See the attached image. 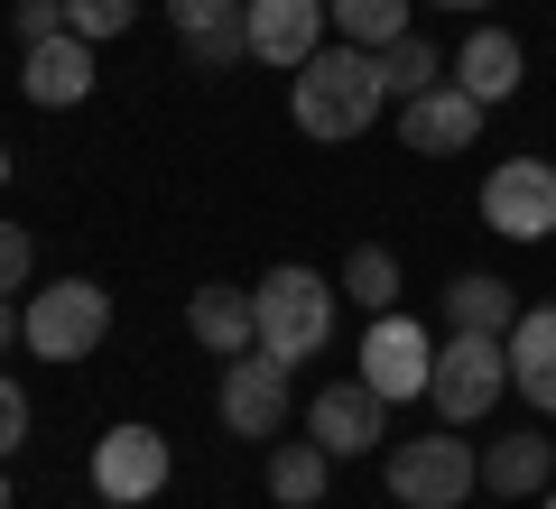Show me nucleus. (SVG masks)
Instances as JSON below:
<instances>
[{
	"label": "nucleus",
	"mask_w": 556,
	"mask_h": 509,
	"mask_svg": "<svg viewBox=\"0 0 556 509\" xmlns=\"http://www.w3.org/2000/svg\"><path fill=\"white\" fill-rule=\"evenodd\" d=\"M380 56L371 47H316V56L298 65V75H288V112H298V130L306 139H325V149H334V139H362L380 120Z\"/></svg>",
	"instance_id": "nucleus-1"
},
{
	"label": "nucleus",
	"mask_w": 556,
	"mask_h": 509,
	"mask_svg": "<svg viewBox=\"0 0 556 509\" xmlns=\"http://www.w3.org/2000/svg\"><path fill=\"white\" fill-rule=\"evenodd\" d=\"M251 306H260V353H278L288 371L316 361L325 333H334V288H325L316 269H269L251 288Z\"/></svg>",
	"instance_id": "nucleus-2"
},
{
	"label": "nucleus",
	"mask_w": 556,
	"mask_h": 509,
	"mask_svg": "<svg viewBox=\"0 0 556 509\" xmlns=\"http://www.w3.org/2000/svg\"><path fill=\"white\" fill-rule=\"evenodd\" d=\"M464 491H482V454L464 445V427L390 445V500L399 509H464Z\"/></svg>",
	"instance_id": "nucleus-3"
},
{
	"label": "nucleus",
	"mask_w": 556,
	"mask_h": 509,
	"mask_svg": "<svg viewBox=\"0 0 556 509\" xmlns=\"http://www.w3.org/2000/svg\"><path fill=\"white\" fill-rule=\"evenodd\" d=\"M501 390H510V343H501V333H455V343H437L427 398H437L445 427H473V417H492Z\"/></svg>",
	"instance_id": "nucleus-4"
},
{
	"label": "nucleus",
	"mask_w": 556,
	"mask_h": 509,
	"mask_svg": "<svg viewBox=\"0 0 556 509\" xmlns=\"http://www.w3.org/2000/svg\"><path fill=\"white\" fill-rule=\"evenodd\" d=\"M20 315H28L20 343H28L38 361H84L102 333H112V296H102L93 278H56V288H38Z\"/></svg>",
	"instance_id": "nucleus-5"
},
{
	"label": "nucleus",
	"mask_w": 556,
	"mask_h": 509,
	"mask_svg": "<svg viewBox=\"0 0 556 509\" xmlns=\"http://www.w3.org/2000/svg\"><path fill=\"white\" fill-rule=\"evenodd\" d=\"M482 222L501 241H556V157H501L482 177Z\"/></svg>",
	"instance_id": "nucleus-6"
},
{
	"label": "nucleus",
	"mask_w": 556,
	"mask_h": 509,
	"mask_svg": "<svg viewBox=\"0 0 556 509\" xmlns=\"http://www.w3.org/2000/svg\"><path fill=\"white\" fill-rule=\"evenodd\" d=\"M288 408H298V398H288V361L260 353V343H251V353H232V371H223V390H214V417H223V427L260 445V435L288 427Z\"/></svg>",
	"instance_id": "nucleus-7"
},
{
	"label": "nucleus",
	"mask_w": 556,
	"mask_h": 509,
	"mask_svg": "<svg viewBox=\"0 0 556 509\" xmlns=\"http://www.w3.org/2000/svg\"><path fill=\"white\" fill-rule=\"evenodd\" d=\"M93 491L112 509H139V500H159L167 491V435L159 427H112L93 445Z\"/></svg>",
	"instance_id": "nucleus-8"
},
{
	"label": "nucleus",
	"mask_w": 556,
	"mask_h": 509,
	"mask_svg": "<svg viewBox=\"0 0 556 509\" xmlns=\"http://www.w3.org/2000/svg\"><path fill=\"white\" fill-rule=\"evenodd\" d=\"M427 371H437V343H427V325H408V315H371V333H362V380H371L380 398H427Z\"/></svg>",
	"instance_id": "nucleus-9"
},
{
	"label": "nucleus",
	"mask_w": 556,
	"mask_h": 509,
	"mask_svg": "<svg viewBox=\"0 0 556 509\" xmlns=\"http://www.w3.org/2000/svg\"><path fill=\"white\" fill-rule=\"evenodd\" d=\"M306 435H316L325 454H371L380 435H390V398L371 390V380H325L316 390V408H306Z\"/></svg>",
	"instance_id": "nucleus-10"
},
{
	"label": "nucleus",
	"mask_w": 556,
	"mask_h": 509,
	"mask_svg": "<svg viewBox=\"0 0 556 509\" xmlns=\"http://www.w3.org/2000/svg\"><path fill=\"white\" fill-rule=\"evenodd\" d=\"M482 112H492V102H473L464 84H437V93L399 102V149H417V157H455V149H473V139H482Z\"/></svg>",
	"instance_id": "nucleus-11"
},
{
	"label": "nucleus",
	"mask_w": 556,
	"mask_h": 509,
	"mask_svg": "<svg viewBox=\"0 0 556 509\" xmlns=\"http://www.w3.org/2000/svg\"><path fill=\"white\" fill-rule=\"evenodd\" d=\"M325 20H334L325 0H241L251 56H260V65H288V75H298V65L325 47Z\"/></svg>",
	"instance_id": "nucleus-12"
},
{
	"label": "nucleus",
	"mask_w": 556,
	"mask_h": 509,
	"mask_svg": "<svg viewBox=\"0 0 556 509\" xmlns=\"http://www.w3.org/2000/svg\"><path fill=\"white\" fill-rule=\"evenodd\" d=\"M20 93L28 102H47V112H75L84 93H93V38H38V47H20Z\"/></svg>",
	"instance_id": "nucleus-13"
},
{
	"label": "nucleus",
	"mask_w": 556,
	"mask_h": 509,
	"mask_svg": "<svg viewBox=\"0 0 556 509\" xmlns=\"http://www.w3.org/2000/svg\"><path fill=\"white\" fill-rule=\"evenodd\" d=\"M510 390L538 417H556V306H519L510 325Z\"/></svg>",
	"instance_id": "nucleus-14"
},
{
	"label": "nucleus",
	"mask_w": 556,
	"mask_h": 509,
	"mask_svg": "<svg viewBox=\"0 0 556 509\" xmlns=\"http://www.w3.org/2000/svg\"><path fill=\"white\" fill-rule=\"evenodd\" d=\"M482 491H501V500H538V491H556V445L538 427L482 445Z\"/></svg>",
	"instance_id": "nucleus-15"
},
{
	"label": "nucleus",
	"mask_w": 556,
	"mask_h": 509,
	"mask_svg": "<svg viewBox=\"0 0 556 509\" xmlns=\"http://www.w3.org/2000/svg\"><path fill=\"white\" fill-rule=\"evenodd\" d=\"M186 333H195L204 353L232 361V353H251V343H260V306H251L241 288H223V278H214V288L186 296Z\"/></svg>",
	"instance_id": "nucleus-16"
},
{
	"label": "nucleus",
	"mask_w": 556,
	"mask_h": 509,
	"mask_svg": "<svg viewBox=\"0 0 556 509\" xmlns=\"http://www.w3.org/2000/svg\"><path fill=\"white\" fill-rule=\"evenodd\" d=\"M445 325H455V333H501V343H510L519 288L492 278V269H455V278H445Z\"/></svg>",
	"instance_id": "nucleus-17"
},
{
	"label": "nucleus",
	"mask_w": 556,
	"mask_h": 509,
	"mask_svg": "<svg viewBox=\"0 0 556 509\" xmlns=\"http://www.w3.org/2000/svg\"><path fill=\"white\" fill-rule=\"evenodd\" d=\"M445 84H464L473 102H510L519 93V38H510V28H473L464 56L445 65Z\"/></svg>",
	"instance_id": "nucleus-18"
},
{
	"label": "nucleus",
	"mask_w": 556,
	"mask_h": 509,
	"mask_svg": "<svg viewBox=\"0 0 556 509\" xmlns=\"http://www.w3.org/2000/svg\"><path fill=\"white\" fill-rule=\"evenodd\" d=\"M325 482H334V454H325L316 435L269 454V500H278V509H325Z\"/></svg>",
	"instance_id": "nucleus-19"
},
{
	"label": "nucleus",
	"mask_w": 556,
	"mask_h": 509,
	"mask_svg": "<svg viewBox=\"0 0 556 509\" xmlns=\"http://www.w3.org/2000/svg\"><path fill=\"white\" fill-rule=\"evenodd\" d=\"M325 10H334V28H343V47H399L408 38V10L417 0H325Z\"/></svg>",
	"instance_id": "nucleus-20"
},
{
	"label": "nucleus",
	"mask_w": 556,
	"mask_h": 509,
	"mask_svg": "<svg viewBox=\"0 0 556 509\" xmlns=\"http://www.w3.org/2000/svg\"><path fill=\"white\" fill-rule=\"evenodd\" d=\"M437 84H445V56L417 38V28L399 47H380V93H390V102H417V93H437Z\"/></svg>",
	"instance_id": "nucleus-21"
},
{
	"label": "nucleus",
	"mask_w": 556,
	"mask_h": 509,
	"mask_svg": "<svg viewBox=\"0 0 556 509\" xmlns=\"http://www.w3.org/2000/svg\"><path fill=\"white\" fill-rule=\"evenodd\" d=\"M343 296H353V306H371V315H390V306H399V251L362 241V251L343 259Z\"/></svg>",
	"instance_id": "nucleus-22"
},
{
	"label": "nucleus",
	"mask_w": 556,
	"mask_h": 509,
	"mask_svg": "<svg viewBox=\"0 0 556 509\" xmlns=\"http://www.w3.org/2000/svg\"><path fill=\"white\" fill-rule=\"evenodd\" d=\"M251 56V28H204V38H186V65H195V75H232V65Z\"/></svg>",
	"instance_id": "nucleus-23"
},
{
	"label": "nucleus",
	"mask_w": 556,
	"mask_h": 509,
	"mask_svg": "<svg viewBox=\"0 0 556 509\" xmlns=\"http://www.w3.org/2000/svg\"><path fill=\"white\" fill-rule=\"evenodd\" d=\"M139 20V0H65V28L75 38H121Z\"/></svg>",
	"instance_id": "nucleus-24"
},
{
	"label": "nucleus",
	"mask_w": 556,
	"mask_h": 509,
	"mask_svg": "<svg viewBox=\"0 0 556 509\" xmlns=\"http://www.w3.org/2000/svg\"><path fill=\"white\" fill-rule=\"evenodd\" d=\"M28 269H38V241H28L20 222H0V296H20Z\"/></svg>",
	"instance_id": "nucleus-25"
},
{
	"label": "nucleus",
	"mask_w": 556,
	"mask_h": 509,
	"mask_svg": "<svg viewBox=\"0 0 556 509\" xmlns=\"http://www.w3.org/2000/svg\"><path fill=\"white\" fill-rule=\"evenodd\" d=\"M167 20H177V38H204V28L241 20V0H167Z\"/></svg>",
	"instance_id": "nucleus-26"
},
{
	"label": "nucleus",
	"mask_w": 556,
	"mask_h": 509,
	"mask_svg": "<svg viewBox=\"0 0 556 509\" xmlns=\"http://www.w3.org/2000/svg\"><path fill=\"white\" fill-rule=\"evenodd\" d=\"M20 445H28V390H20L10 371H0V463H10Z\"/></svg>",
	"instance_id": "nucleus-27"
},
{
	"label": "nucleus",
	"mask_w": 556,
	"mask_h": 509,
	"mask_svg": "<svg viewBox=\"0 0 556 509\" xmlns=\"http://www.w3.org/2000/svg\"><path fill=\"white\" fill-rule=\"evenodd\" d=\"M38 38H65V0H20V47Z\"/></svg>",
	"instance_id": "nucleus-28"
},
{
	"label": "nucleus",
	"mask_w": 556,
	"mask_h": 509,
	"mask_svg": "<svg viewBox=\"0 0 556 509\" xmlns=\"http://www.w3.org/2000/svg\"><path fill=\"white\" fill-rule=\"evenodd\" d=\"M28 333V315H20V296H0V353H10V343H20Z\"/></svg>",
	"instance_id": "nucleus-29"
},
{
	"label": "nucleus",
	"mask_w": 556,
	"mask_h": 509,
	"mask_svg": "<svg viewBox=\"0 0 556 509\" xmlns=\"http://www.w3.org/2000/svg\"><path fill=\"white\" fill-rule=\"evenodd\" d=\"M437 10H492V0H437Z\"/></svg>",
	"instance_id": "nucleus-30"
},
{
	"label": "nucleus",
	"mask_w": 556,
	"mask_h": 509,
	"mask_svg": "<svg viewBox=\"0 0 556 509\" xmlns=\"http://www.w3.org/2000/svg\"><path fill=\"white\" fill-rule=\"evenodd\" d=\"M0 186H10V149H0Z\"/></svg>",
	"instance_id": "nucleus-31"
},
{
	"label": "nucleus",
	"mask_w": 556,
	"mask_h": 509,
	"mask_svg": "<svg viewBox=\"0 0 556 509\" xmlns=\"http://www.w3.org/2000/svg\"><path fill=\"white\" fill-rule=\"evenodd\" d=\"M0 509H10V472H0Z\"/></svg>",
	"instance_id": "nucleus-32"
},
{
	"label": "nucleus",
	"mask_w": 556,
	"mask_h": 509,
	"mask_svg": "<svg viewBox=\"0 0 556 509\" xmlns=\"http://www.w3.org/2000/svg\"><path fill=\"white\" fill-rule=\"evenodd\" d=\"M538 509H556V491H538Z\"/></svg>",
	"instance_id": "nucleus-33"
}]
</instances>
